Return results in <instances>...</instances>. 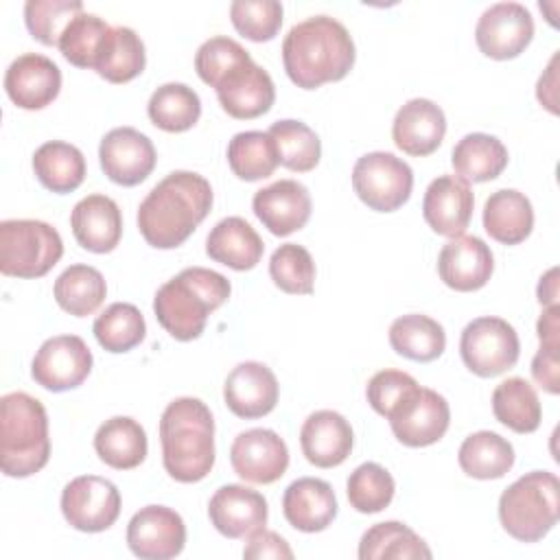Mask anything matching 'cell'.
<instances>
[{
    "label": "cell",
    "instance_id": "obj_1",
    "mask_svg": "<svg viewBox=\"0 0 560 560\" xmlns=\"http://www.w3.org/2000/svg\"><path fill=\"white\" fill-rule=\"evenodd\" d=\"M212 208L210 182L192 171H173L158 182L138 208V230L155 249H175Z\"/></svg>",
    "mask_w": 560,
    "mask_h": 560
},
{
    "label": "cell",
    "instance_id": "obj_2",
    "mask_svg": "<svg viewBox=\"0 0 560 560\" xmlns=\"http://www.w3.org/2000/svg\"><path fill=\"white\" fill-rule=\"evenodd\" d=\"M354 42L348 28L328 15H313L291 26L282 42L287 77L302 90L341 81L354 66Z\"/></svg>",
    "mask_w": 560,
    "mask_h": 560
},
{
    "label": "cell",
    "instance_id": "obj_3",
    "mask_svg": "<svg viewBox=\"0 0 560 560\" xmlns=\"http://www.w3.org/2000/svg\"><path fill=\"white\" fill-rule=\"evenodd\" d=\"M164 470L179 483H197L214 466V420L208 405L192 396L175 398L160 418Z\"/></svg>",
    "mask_w": 560,
    "mask_h": 560
},
{
    "label": "cell",
    "instance_id": "obj_4",
    "mask_svg": "<svg viewBox=\"0 0 560 560\" xmlns=\"http://www.w3.org/2000/svg\"><path fill=\"white\" fill-rule=\"evenodd\" d=\"M230 280L206 267H186L166 280L153 298V313L160 326L177 341L197 339L208 315L228 302Z\"/></svg>",
    "mask_w": 560,
    "mask_h": 560
},
{
    "label": "cell",
    "instance_id": "obj_5",
    "mask_svg": "<svg viewBox=\"0 0 560 560\" xmlns=\"http://www.w3.org/2000/svg\"><path fill=\"white\" fill-rule=\"evenodd\" d=\"M50 457L48 416L44 405L26 392L0 398V466L7 477H31Z\"/></svg>",
    "mask_w": 560,
    "mask_h": 560
},
{
    "label": "cell",
    "instance_id": "obj_6",
    "mask_svg": "<svg viewBox=\"0 0 560 560\" xmlns=\"http://www.w3.org/2000/svg\"><path fill=\"white\" fill-rule=\"evenodd\" d=\"M560 516V481L549 470H532L499 497V521L518 542L545 538Z\"/></svg>",
    "mask_w": 560,
    "mask_h": 560
},
{
    "label": "cell",
    "instance_id": "obj_7",
    "mask_svg": "<svg viewBox=\"0 0 560 560\" xmlns=\"http://www.w3.org/2000/svg\"><path fill=\"white\" fill-rule=\"evenodd\" d=\"M63 256L59 232L37 219H7L0 223V271L13 278H42Z\"/></svg>",
    "mask_w": 560,
    "mask_h": 560
},
{
    "label": "cell",
    "instance_id": "obj_8",
    "mask_svg": "<svg viewBox=\"0 0 560 560\" xmlns=\"http://www.w3.org/2000/svg\"><path fill=\"white\" fill-rule=\"evenodd\" d=\"M352 188L370 210L394 212L411 197L413 171L394 153L372 151L357 160Z\"/></svg>",
    "mask_w": 560,
    "mask_h": 560
},
{
    "label": "cell",
    "instance_id": "obj_9",
    "mask_svg": "<svg viewBox=\"0 0 560 560\" xmlns=\"http://www.w3.org/2000/svg\"><path fill=\"white\" fill-rule=\"evenodd\" d=\"M459 354L464 365L481 376L492 378L516 365L521 341L512 324L501 317H477L462 330Z\"/></svg>",
    "mask_w": 560,
    "mask_h": 560
},
{
    "label": "cell",
    "instance_id": "obj_10",
    "mask_svg": "<svg viewBox=\"0 0 560 560\" xmlns=\"http://www.w3.org/2000/svg\"><path fill=\"white\" fill-rule=\"evenodd\" d=\"M61 514L79 532H105L120 514V492L105 477H74L61 492Z\"/></svg>",
    "mask_w": 560,
    "mask_h": 560
},
{
    "label": "cell",
    "instance_id": "obj_11",
    "mask_svg": "<svg viewBox=\"0 0 560 560\" xmlns=\"http://www.w3.org/2000/svg\"><path fill=\"white\" fill-rule=\"evenodd\" d=\"M92 372V352L79 335L46 339L33 357L31 376L48 392L79 387Z\"/></svg>",
    "mask_w": 560,
    "mask_h": 560
},
{
    "label": "cell",
    "instance_id": "obj_12",
    "mask_svg": "<svg viewBox=\"0 0 560 560\" xmlns=\"http://www.w3.org/2000/svg\"><path fill=\"white\" fill-rule=\"evenodd\" d=\"M534 37V18L518 2H497L488 7L475 26L479 50L497 61L518 57Z\"/></svg>",
    "mask_w": 560,
    "mask_h": 560
},
{
    "label": "cell",
    "instance_id": "obj_13",
    "mask_svg": "<svg viewBox=\"0 0 560 560\" xmlns=\"http://www.w3.org/2000/svg\"><path fill=\"white\" fill-rule=\"evenodd\" d=\"M127 545L142 560L175 558L186 545L184 518L166 505H144L127 525Z\"/></svg>",
    "mask_w": 560,
    "mask_h": 560
},
{
    "label": "cell",
    "instance_id": "obj_14",
    "mask_svg": "<svg viewBox=\"0 0 560 560\" xmlns=\"http://www.w3.org/2000/svg\"><path fill=\"white\" fill-rule=\"evenodd\" d=\"M103 173L118 186H138L155 168L153 142L133 127H116L107 131L98 147Z\"/></svg>",
    "mask_w": 560,
    "mask_h": 560
},
{
    "label": "cell",
    "instance_id": "obj_15",
    "mask_svg": "<svg viewBox=\"0 0 560 560\" xmlns=\"http://www.w3.org/2000/svg\"><path fill=\"white\" fill-rule=\"evenodd\" d=\"M234 472L249 483H273L289 468V448L271 429H247L230 446Z\"/></svg>",
    "mask_w": 560,
    "mask_h": 560
},
{
    "label": "cell",
    "instance_id": "obj_16",
    "mask_svg": "<svg viewBox=\"0 0 560 560\" xmlns=\"http://www.w3.org/2000/svg\"><path fill=\"white\" fill-rule=\"evenodd\" d=\"M214 90L223 112L238 120H252L267 114L276 101V88L269 72L254 59L230 70Z\"/></svg>",
    "mask_w": 560,
    "mask_h": 560
},
{
    "label": "cell",
    "instance_id": "obj_17",
    "mask_svg": "<svg viewBox=\"0 0 560 560\" xmlns=\"http://www.w3.org/2000/svg\"><path fill=\"white\" fill-rule=\"evenodd\" d=\"M267 499L247 486H221L208 503L212 527L225 538H247L267 525Z\"/></svg>",
    "mask_w": 560,
    "mask_h": 560
},
{
    "label": "cell",
    "instance_id": "obj_18",
    "mask_svg": "<svg viewBox=\"0 0 560 560\" xmlns=\"http://www.w3.org/2000/svg\"><path fill=\"white\" fill-rule=\"evenodd\" d=\"M252 210L273 236H289L311 219V195L295 179H278L256 190Z\"/></svg>",
    "mask_w": 560,
    "mask_h": 560
},
{
    "label": "cell",
    "instance_id": "obj_19",
    "mask_svg": "<svg viewBox=\"0 0 560 560\" xmlns=\"http://www.w3.org/2000/svg\"><path fill=\"white\" fill-rule=\"evenodd\" d=\"M4 90L18 107L44 109L59 96L61 70L39 52H24L7 68Z\"/></svg>",
    "mask_w": 560,
    "mask_h": 560
},
{
    "label": "cell",
    "instance_id": "obj_20",
    "mask_svg": "<svg viewBox=\"0 0 560 560\" xmlns=\"http://www.w3.org/2000/svg\"><path fill=\"white\" fill-rule=\"evenodd\" d=\"M276 374L260 361L238 363L223 383V400L228 409L245 420L262 418L273 411L278 402Z\"/></svg>",
    "mask_w": 560,
    "mask_h": 560
},
{
    "label": "cell",
    "instance_id": "obj_21",
    "mask_svg": "<svg viewBox=\"0 0 560 560\" xmlns=\"http://www.w3.org/2000/svg\"><path fill=\"white\" fill-rule=\"evenodd\" d=\"M475 208V195L468 182L457 175H440L435 177L424 192L422 199V217L427 225L440 234L455 238L464 234L470 223Z\"/></svg>",
    "mask_w": 560,
    "mask_h": 560
},
{
    "label": "cell",
    "instance_id": "obj_22",
    "mask_svg": "<svg viewBox=\"0 0 560 560\" xmlns=\"http://www.w3.org/2000/svg\"><path fill=\"white\" fill-rule=\"evenodd\" d=\"M494 269L490 247L479 236H455L438 256L440 280L459 293H470L488 284Z\"/></svg>",
    "mask_w": 560,
    "mask_h": 560
},
{
    "label": "cell",
    "instance_id": "obj_23",
    "mask_svg": "<svg viewBox=\"0 0 560 560\" xmlns=\"http://www.w3.org/2000/svg\"><path fill=\"white\" fill-rule=\"evenodd\" d=\"M300 446L308 464L317 468H335L352 453L354 433L341 413L319 409L304 420L300 429Z\"/></svg>",
    "mask_w": 560,
    "mask_h": 560
},
{
    "label": "cell",
    "instance_id": "obj_24",
    "mask_svg": "<svg viewBox=\"0 0 560 560\" xmlns=\"http://www.w3.org/2000/svg\"><path fill=\"white\" fill-rule=\"evenodd\" d=\"M446 116L440 105L429 98L407 101L394 116L392 138L394 144L416 158L431 155L444 140Z\"/></svg>",
    "mask_w": 560,
    "mask_h": 560
},
{
    "label": "cell",
    "instance_id": "obj_25",
    "mask_svg": "<svg viewBox=\"0 0 560 560\" xmlns=\"http://www.w3.org/2000/svg\"><path fill=\"white\" fill-rule=\"evenodd\" d=\"M451 422V409L442 394L420 387L418 396L389 420L396 440L411 448L431 446L444 438Z\"/></svg>",
    "mask_w": 560,
    "mask_h": 560
},
{
    "label": "cell",
    "instance_id": "obj_26",
    "mask_svg": "<svg viewBox=\"0 0 560 560\" xmlns=\"http://www.w3.org/2000/svg\"><path fill=\"white\" fill-rule=\"evenodd\" d=\"M337 497L328 481L317 477H300L287 486L282 512L298 532H324L337 516Z\"/></svg>",
    "mask_w": 560,
    "mask_h": 560
},
{
    "label": "cell",
    "instance_id": "obj_27",
    "mask_svg": "<svg viewBox=\"0 0 560 560\" xmlns=\"http://www.w3.org/2000/svg\"><path fill=\"white\" fill-rule=\"evenodd\" d=\"M70 228L77 243L94 254L114 252L122 236V214L107 195L83 197L70 214Z\"/></svg>",
    "mask_w": 560,
    "mask_h": 560
},
{
    "label": "cell",
    "instance_id": "obj_28",
    "mask_svg": "<svg viewBox=\"0 0 560 560\" xmlns=\"http://www.w3.org/2000/svg\"><path fill=\"white\" fill-rule=\"evenodd\" d=\"M265 252L258 232L241 217L221 219L206 238V254L234 271L254 269Z\"/></svg>",
    "mask_w": 560,
    "mask_h": 560
},
{
    "label": "cell",
    "instance_id": "obj_29",
    "mask_svg": "<svg viewBox=\"0 0 560 560\" xmlns=\"http://www.w3.org/2000/svg\"><path fill=\"white\" fill-rule=\"evenodd\" d=\"M534 228V208L532 201L514 190L501 188L494 190L483 203V230L503 245L523 243Z\"/></svg>",
    "mask_w": 560,
    "mask_h": 560
},
{
    "label": "cell",
    "instance_id": "obj_30",
    "mask_svg": "<svg viewBox=\"0 0 560 560\" xmlns=\"http://www.w3.org/2000/svg\"><path fill=\"white\" fill-rule=\"evenodd\" d=\"M147 433L142 424L129 416H114L105 420L94 435V451L107 466L116 470H131L147 457Z\"/></svg>",
    "mask_w": 560,
    "mask_h": 560
},
{
    "label": "cell",
    "instance_id": "obj_31",
    "mask_svg": "<svg viewBox=\"0 0 560 560\" xmlns=\"http://www.w3.org/2000/svg\"><path fill=\"white\" fill-rule=\"evenodd\" d=\"M505 144L490 133H466L451 153L455 175L464 182H490L497 179L508 166Z\"/></svg>",
    "mask_w": 560,
    "mask_h": 560
},
{
    "label": "cell",
    "instance_id": "obj_32",
    "mask_svg": "<svg viewBox=\"0 0 560 560\" xmlns=\"http://www.w3.org/2000/svg\"><path fill=\"white\" fill-rule=\"evenodd\" d=\"M33 171L39 184L57 195L77 190L85 179V158L68 142L50 140L35 149Z\"/></svg>",
    "mask_w": 560,
    "mask_h": 560
},
{
    "label": "cell",
    "instance_id": "obj_33",
    "mask_svg": "<svg viewBox=\"0 0 560 560\" xmlns=\"http://www.w3.org/2000/svg\"><path fill=\"white\" fill-rule=\"evenodd\" d=\"M389 343L396 354L429 363L435 361L446 348V332L440 322L422 313H409L396 317L389 326Z\"/></svg>",
    "mask_w": 560,
    "mask_h": 560
},
{
    "label": "cell",
    "instance_id": "obj_34",
    "mask_svg": "<svg viewBox=\"0 0 560 560\" xmlns=\"http://www.w3.org/2000/svg\"><path fill=\"white\" fill-rule=\"evenodd\" d=\"M361 560H416L431 558L427 542L400 521H383L363 532L359 542Z\"/></svg>",
    "mask_w": 560,
    "mask_h": 560
},
{
    "label": "cell",
    "instance_id": "obj_35",
    "mask_svg": "<svg viewBox=\"0 0 560 560\" xmlns=\"http://www.w3.org/2000/svg\"><path fill=\"white\" fill-rule=\"evenodd\" d=\"M494 418L514 433H534L540 427L542 409L534 385L521 376L501 381L492 392Z\"/></svg>",
    "mask_w": 560,
    "mask_h": 560
},
{
    "label": "cell",
    "instance_id": "obj_36",
    "mask_svg": "<svg viewBox=\"0 0 560 560\" xmlns=\"http://www.w3.org/2000/svg\"><path fill=\"white\" fill-rule=\"evenodd\" d=\"M457 462L472 479H501L514 466V446L494 431H477L462 442Z\"/></svg>",
    "mask_w": 560,
    "mask_h": 560
},
{
    "label": "cell",
    "instance_id": "obj_37",
    "mask_svg": "<svg viewBox=\"0 0 560 560\" xmlns=\"http://www.w3.org/2000/svg\"><path fill=\"white\" fill-rule=\"evenodd\" d=\"M52 295L66 313L88 317L105 302L107 284L98 269L90 265H70L55 280Z\"/></svg>",
    "mask_w": 560,
    "mask_h": 560
},
{
    "label": "cell",
    "instance_id": "obj_38",
    "mask_svg": "<svg viewBox=\"0 0 560 560\" xmlns=\"http://www.w3.org/2000/svg\"><path fill=\"white\" fill-rule=\"evenodd\" d=\"M151 122L168 133H182L195 127L201 116L199 94L186 83H164L160 85L147 105Z\"/></svg>",
    "mask_w": 560,
    "mask_h": 560
},
{
    "label": "cell",
    "instance_id": "obj_39",
    "mask_svg": "<svg viewBox=\"0 0 560 560\" xmlns=\"http://www.w3.org/2000/svg\"><path fill=\"white\" fill-rule=\"evenodd\" d=\"M112 28L114 26H109L103 18L81 11L61 33L57 48L72 66L94 70L105 50Z\"/></svg>",
    "mask_w": 560,
    "mask_h": 560
},
{
    "label": "cell",
    "instance_id": "obj_40",
    "mask_svg": "<svg viewBox=\"0 0 560 560\" xmlns=\"http://www.w3.org/2000/svg\"><path fill=\"white\" fill-rule=\"evenodd\" d=\"M144 66L147 52L140 35L129 26H114L94 70L109 83H127L136 79Z\"/></svg>",
    "mask_w": 560,
    "mask_h": 560
},
{
    "label": "cell",
    "instance_id": "obj_41",
    "mask_svg": "<svg viewBox=\"0 0 560 560\" xmlns=\"http://www.w3.org/2000/svg\"><path fill=\"white\" fill-rule=\"evenodd\" d=\"M228 164L243 182L265 179L280 164L276 142L267 131H241L228 144Z\"/></svg>",
    "mask_w": 560,
    "mask_h": 560
},
{
    "label": "cell",
    "instance_id": "obj_42",
    "mask_svg": "<svg viewBox=\"0 0 560 560\" xmlns=\"http://www.w3.org/2000/svg\"><path fill=\"white\" fill-rule=\"evenodd\" d=\"M267 133L276 142L278 162L284 168L295 173H308L319 164L322 142L306 122L284 118L273 122Z\"/></svg>",
    "mask_w": 560,
    "mask_h": 560
},
{
    "label": "cell",
    "instance_id": "obj_43",
    "mask_svg": "<svg viewBox=\"0 0 560 560\" xmlns=\"http://www.w3.org/2000/svg\"><path fill=\"white\" fill-rule=\"evenodd\" d=\"M92 332L103 350L120 354L129 352L144 339L147 324L138 306L129 302H114L94 319Z\"/></svg>",
    "mask_w": 560,
    "mask_h": 560
},
{
    "label": "cell",
    "instance_id": "obj_44",
    "mask_svg": "<svg viewBox=\"0 0 560 560\" xmlns=\"http://www.w3.org/2000/svg\"><path fill=\"white\" fill-rule=\"evenodd\" d=\"M394 477L376 462L357 466L346 483L350 505L361 514H376L385 510L394 499Z\"/></svg>",
    "mask_w": 560,
    "mask_h": 560
},
{
    "label": "cell",
    "instance_id": "obj_45",
    "mask_svg": "<svg viewBox=\"0 0 560 560\" xmlns=\"http://www.w3.org/2000/svg\"><path fill=\"white\" fill-rule=\"evenodd\" d=\"M273 284L291 295H308L315 284V262L306 247L298 243L280 245L269 258Z\"/></svg>",
    "mask_w": 560,
    "mask_h": 560
},
{
    "label": "cell",
    "instance_id": "obj_46",
    "mask_svg": "<svg viewBox=\"0 0 560 560\" xmlns=\"http://www.w3.org/2000/svg\"><path fill=\"white\" fill-rule=\"evenodd\" d=\"M81 11V0H28L24 4V24L33 39L44 46H57L66 26Z\"/></svg>",
    "mask_w": 560,
    "mask_h": 560
},
{
    "label": "cell",
    "instance_id": "obj_47",
    "mask_svg": "<svg viewBox=\"0 0 560 560\" xmlns=\"http://www.w3.org/2000/svg\"><path fill=\"white\" fill-rule=\"evenodd\" d=\"M418 392L420 385L411 374L400 370H381L368 381L365 396L378 416L392 420L418 396Z\"/></svg>",
    "mask_w": 560,
    "mask_h": 560
},
{
    "label": "cell",
    "instance_id": "obj_48",
    "mask_svg": "<svg viewBox=\"0 0 560 560\" xmlns=\"http://www.w3.org/2000/svg\"><path fill=\"white\" fill-rule=\"evenodd\" d=\"M230 20L245 39L269 42L282 26V4L278 0H234Z\"/></svg>",
    "mask_w": 560,
    "mask_h": 560
},
{
    "label": "cell",
    "instance_id": "obj_49",
    "mask_svg": "<svg viewBox=\"0 0 560 560\" xmlns=\"http://www.w3.org/2000/svg\"><path fill=\"white\" fill-rule=\"evenodd\" d=\"M249 52L232 37H210L206 39L195 55V70L203 83L217 88V83L236 66L249 61Z\"/></svg>",
    "mask_w": 560,
    "mask_h": 560
},
{
    "label": "cell",
    "instance_id": "obj_50",
    "mask_svg": "<svg viewBox=\"0 0 560 560\" xmlns=\"http://www.w3.org/2000/svg\"><path fill=\"white\" fill-rule=\"evenodd\" d=\"M243 556L245 558H254V560H260V558L291 560L293 551H291L289 542L280 534L262 527V529H256L254 534L247 536V545L243 549Z\"/></svg>",
    "mask_w": 560,
    "mask_h": 560
},
{
    "label": "cell",
    "instance_id": "obj_51",
    "mask_svg": "<svg viewBox=\"0 0 560 560\" xmlns=\"http://www.w3.org/2000/svg\"><path fill=\"white\" fill-rule=\"evenodd\" d=\"M532 376L534 381L549 394L560 392V361H558V348H545L540 346L532 361Z\"/></svg>",
    "mask_w": 560,
    "mask_h": 560
},
{
    "label": "cell",
    "instance_id": "obj_52",
    "mask_svg": "<svg viewBox=\"0 0 560 560\" xmlns=\"http://www.w3.org/2000/svg\"><path fill=\"white\" fill-rule=\"evenodd\" d=\"M536 332H538L540 346L560 348V306L558 304L545 306V311L538 317Z\"/></svg>",
    "mask_w": 560,
    "mask_h": 560
},
{
    "label": "cell",
    "instance_id": "obj_53",
    "mask_svg": "<svg viewBox=\"0 0 560 560\" xmlns=\"http://www.w3.org/2000/svg\"><path fill=\"white\" fill-rule=\"evenodd\" d=\"M556 61H558V55L551 57L545 74H540L538 79V88H536V96L538 101L551 112V114H558V98H556Z\"/></svg>",
    "mask_w": 560,
    "mask_h": 560
},
{
    "label": "cell",
    "instance_id": "obj_54",
    "mask_svg": "<svg viewBox=\"0 0 560 560\" xmlns=\"http://www.w3.org/2000/svg\"><path fill=\"white\" fill-rule=\"evenodd\" d=\"M538 302L542 306H551L558 304V267H551L538 282Z\"/></svg>",
    "mask_w": 560,
    "mask_h": 560
}]
</instances>
